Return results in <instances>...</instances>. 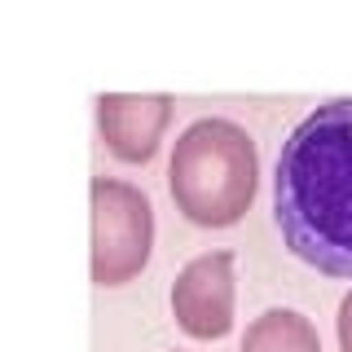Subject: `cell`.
Masks as SVG:
<instances>
[{"label": "cell", "instance_id": "cell-4", "mask_svg": "<svg viewBox=\"0 0 352 352\" xmlns=\"http://www.w3.org/2000/svg\"><path fill=\"white\" fill-rule=\"evenodd\" d=\"M238 278L234 251H203L176 273L172 282V317L190 339H225L234 330Z\"/></svg>", "mask_w": 352, "mask_h": 352}, {"label": "cell", "instance_id": "cell-5", "mask_svg": "<svg viewBox=\"0 0 352 352\" xmlns=\"http://www.w3.org/2000/svg\"><path fill=\"white\" fill-rule=\"evenodd\" d=\"M176 102L168 93H102L97 132L119 163H150L163 146Z\"/></svg>", "mask_w": 352, "mask_h": 352}, {"label": "cell", "instance_id": "cell-2", "mask_svg": "<svg viewBox=\"0 0 352 352\" xmlns=\"http://www.w3.org/2000/svg\"><path fill=\"white\" fill-rule=\"evenodd\" d=\"M260 190V150L234 119H194L168 159V194L190 225L229 229L251 212Z\"/></svg>", "mask_w": 352, "mask_h": 352}, {"label": "cell", "instance_id": "cell-3", "mask_svg": "<svg viewBox=\"0 0 352 352\" xmlns=\"http://www.w3.org/2000/svg\"><path fill=\"white\" fill-rule=\"evenodd\" d=\"M154 251V207L132 181H93V282L128 286Z\"/></svg>", "mask_w": 352, "mask_h": 352}, {"label": "cell", "instance_id": "cell-7", "mask_svg": "<svg viewBox=\"0 0 352 352\" xmlns=\"http://www.w3.org/2000/svg\"><path fill=\"white\" fill-rule=\"evenodd\" d=\"M335 335H339V352H352V291L339 300V317H335Z\"/></svg>", "mask_w": 352, "mask_h": 352}, {"label": "cell", "instance_id": "cell-1", "mask_svg": "<svg viewBox=\"0 0 352 352\" xmlns=\"http://www.w3.org/2000/svg\"><path fill=\"white\" fill-rule=\"evenodd\" d=\"M273 220L295 260L326 278H352V97L308 110L286 137Z\"/></svg>", "mask_w": 352, "mask_h": 352}, {"label": "cell", "instance_id": "cell-6", "mask_svg": "<svg viewBox=\"0 0 352 352\" xmlns=\"http://www.w3.org/2000/svg\"><path fill=\"white\" fill-rule=\"evenodd\" d=\"M238 352H322V335L295 308H269L247 326Z\"/></svg>", "mask_w": 352, "mask_h": 352}]
</instances>
